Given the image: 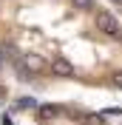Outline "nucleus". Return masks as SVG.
<instances>
[{"mask_svg":"<svg viewBox=\"0 0 122 125\" xmlns=\"http://www.w3.org/2000/svg\"><path fill=\"white\" fill-rule=\"evenodd\" d=\"M114 3H119V6H122V0H114Z\"/></svg>","mask_w":122,"mask_h":125,"instance_id":"obj_11","label":"nucleus"},{"mask_svg":"<svg viewBox=\"0 0 122 125\" xmlns=\"http://www.w3.org/2000/svg\"><path fill=\"white\" fill-rule=\"evenodd\" d=\"M116 85H119V88H122V74H116Z\"/></svg>","mask_w":122,"mask_h":125,"instance_id":"obj_9","label":"nucleus"},{"mask_svg":"<svg viewBox=\"0 0 122 125\" xmlns=\"http://www.w3.org/2000/svg\"><path fill=\"white\" fill-rule=\"evenodd\" d=\"M3 125H11V119H9V117H3Z\"/></svg>","mask_w":122,"mask_h":125,"instance_id":"obj_10","label":"nucleus"},{"mask_svg":"<svg viewBox=\"0 0 122 125\" xmlns=\"http://www.w3.org/2000/svg\"><path fill=\"white\" fill-rule=\"evenodd\" d=\"M3 97H6V85H3V83H0V100H3Z\"/></svg>","mask_w":122,"mask_h":125,"instance_id":"obj_8","label":"nucleus"},{"mask_svg":"<svg viewBox=\"0 0 122 125\" xmlns=\"http://www.w3.org/2000/svg\"><path fill=\"white\" fill-rule=\"evenodd\" d=\"M85 125H102V117L99 114H85Z\"/></svg>","mask_w":122,"mask_h":125,"instance_id":"obj_5","label":"nucleus"},{"mask_svg":"<svg viewBox=\"0 0 122 125\" xmlns=\"http://www.w3.org/2000/svg\"><path fill=\"white\" fill-rule=\"evenodd\" d=\"M77 9H94V0H71Z\"/></svg>","mask_w":122,"mask_h":125,"instance_id":"obj_7","label":"nucleus"},{"mask_svg":"<svg viewBox=\"0 0 122 125\" xmlns=\"http://www.w3.org/2000/svg\"><path fill=\"white\" fill-rule=\"evenodd\" d=\"M97 29L102 34H108V37L122 40V29H119V23H116V17L111 11H97Z\"/></svg>","mask_w":122,"mask_h":125,"instance_id":"obj_1","label":"nucleus"},{"mask_svg":"<svg viewBox=\"0 0 122 125\" xmlns=\"http://www.w3.org/2000/svg\"><path fill=\"white\" fill-rule=\"evenodd\" d=\"M0 65H3V57H0Z\"/></svg>","mask_w":122,"mask_h":125,"instance_id":"obj_12","label":"nucleus"},{"mask_svg":"<svg viewBox=\"0 0 122 125\" xmlns=\"http://www.w3.org/2000/svg\"><path fill=\"white\" fill-rule=\"evenodd\" d=\"M57 114H60V111L54 108V105H40V108H37V117H40V122H51V119L57 117Z\"/></svg>","mask_w":122,"mask_h":125,"instance_id":"obj_3","label":"nucleus"},{"mask_svg":"<svg viewBox=\"0 0 122 125\" xmlns=\"http://www.w3.org/2000/svg\"><path fill=\"white\" fill-rule=\"evenodd\" d=\"M34 105H37V102H34V100H31V97H23V100H20V102H17V108H34Z\"/></svg>","mask_w":122,"mask_h":125,"instance_id":"obj_6","label":"nucleus"},{"mask_svg":"<svg viewBox=\"0 0 122 125\" xmlns=\"http://www.w3.org/2000/svg\"><path fill=\"white\" fill-rule=\"evenodd\" d=\"M23 62L29 65L31 71H40V68H43V60H40L37 54H26V57H23Z\"/></svg>","mask_w":122,"mask_h":125,"instance_id":"obj_4","label":"nucleus"},{"mask_svg":"<svg viewBox=\"0 0 122 125\" xmlns=\"http://www.w3.org/2000/svg\"><path fill=\"white\" fill-rule=\"evenodd\" d=\"M51 71L57 77H71V74H74V65H71L65 57H54L51 60Z\"/></svg>","mask_w":122,"mask_h":125,"instance_id":"obj_2","label":"nucleus"}]
</instances>
